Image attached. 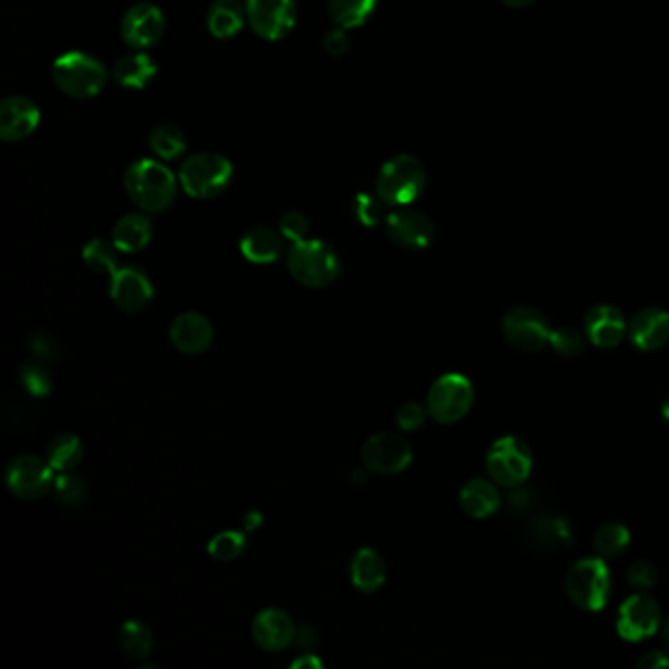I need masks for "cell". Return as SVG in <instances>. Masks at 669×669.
Segmentation results:
<instances>
[{
  "label": "cell",
  "instance_id": "1",
  "mask_svg": "<svg viewBox=\"0 0 669 669\" xmlns=\"http://www.w3.org/2000/svg\"><path fill=\"white\" fill-rule=\"evenodd\" d=\"M177 177L155 160H138L124 173V189L132 203L148 214L165 213L177 197Z\"/></svg>",
  "mask_w": 669,
  "mask_h": 669
},
{
  "label": "cell",
  "instance_id": "2",
  "mask_svg": "<svg viewBox=\"0 0 669 669\" xmlns=\"http://www.w3.org/2000/svg\"><path fill=\"white\" fill-rule=\"evenodd\" d=\"M287 272L296 283L308 289H325L342 274V262L330 243L306 238L289 248Z\"/></svg>",
  "mask_w": 669,
  "mask_h": 669
},
{
  "label": "cell",
  "instance_id": "3",
  "mask_svg": "<svg viewBox=\"0 0 669 669\" xmlns=\"http://www.w3.org/2000/svg\"><path fill=\"white\" fill-rule=\"evenodd\" d=\"M53 83L63 94L89 101L101 94L109 83V72L101 61L85 51H67L53 63Z\"/></svg>",
  "mask_w": 669,
  "mask_h": 669
},
{
  "label": "cell",
  "instance_id": "4",
  "mask_svg": "<svg viewBox=\"0 0 669 669\" xmlns=\"http://www.w3.org/2000/svg\"><path fill=\"white\" fill-rule=\"evenodd\" d=\"M233 167L220 153L204 152L189 155L179 167L182 191L197 201H213L232 185Z\"/></svg>",
  "mask_w": 669,
  "mask_h": 669
},
{
  "label": "cell",
  "instance_id": "5",
  "mask_svg": "<svg viewBox=\"0 0 669 669\" xmlns=\"http://www.w3.org/2000/svg\"><path fill=\"white\" fill-rule=\"evenodd\" d=\"M426 187V169L408 153L383 163L376 182V193L387 206H411Z\"/></svg>",
  "mask_w": 669,
  "mask_h": 669
},
{
  "label": "cell",
  "instance_id": "6",
  "mask_svg": "<svg viewBox=\"0 0 669 669\" xmlns=\"http://www.w3.org/2000/svg\"><path fill=\"white\" fill-rule=\"evenodd\" d=\"M610 588V569L603 558L579 559L566 576L569 601L588 613H598L607 607Z\"/></svg>",
  "mask_w": 669,
  "mask_h": 669
},
{
  "label": "cell",
  "instance_id": "7",
  "mask_svg": "<svg viewBox=\"0 0 669 669\" xmlns=\"http://www.w3.org/2000/svg\"><path fill=\"white\" fill-rule=\"evenodd\" d=\"M532 452L525 440L517 437L498 438L487 452L485 467L489 479L498 487L515 489L532 474Z\"/></svg>",
  "mask_w": 669,
  "mask_h": 669
},
{
  "label": "cell",
  "instance_id": "8",
  "mask_svg": "<svg viewBox=\"0 0 669 669\" xmlns=\"http://www.w3.org/2000/svg\"><path fill=\"white\" fill-rule=\"evenodd\" d=\"M474 386L462 374L438 377L426 395V408L438 425H456L474 406Z\"/></svg>",
  "mask_w": 669,
  "mask_h": 669
},
{
  "label": "cell",
  "instance_id": "9",
  "mask_svg": "<svg viewBox=\"0 0 669 669\" xmlns=\"http://www.w3.org/2000/svg\"><path fill=\"white\" fill-rule=\"evenodd\" d=\"M7 487L14 497L22 501L41 498L55 483V469L48 459L22 454L11 459L4 471Z\"/></svg>",
  "mask_w": 669,
  "mask_h": 669
},
{
  "label": "cell",
  "instance_id": "10",
  "mask_svg": "<svg viewBox=\"0 0 669 669\" xmlns=\"http://www.w3.org/2000/svg\"><path fill=\"white\" fill-rule=\"evenodd\" d=\"M362 464L377 476H399L413 464V446L393 432H377L365 440Z\"/></svg>",
  "mask_w": 669,
  "mask_h": 669
},
{
  "label": "cell",
  "instance_id": "11",
  "mask_svg": "<svg viewBox=\"0 0 669 669\" xmlns=\"http://www.w3.org/2000/svg\"><path fill=\"white\" fill-rule=\"evenodd\" d=\"M501 330L508 344L520 352L542 350L544 345L550 344V336H552V328H550L546 316L537 311L534 306L510 308L501 323Z\"/></svg>",
  "mask_w": 669,
  "mask_h": 669
},
{
  "label": "cell",
  "instance_id": "12",
  "mask_svg": "<svg viewBox=\"0 0 669 669\" xmlns=\"http://www.w3.org/2000/svg\"><path fill=\"white\" fill-rule=\"evenodd\" d=\"M661 624V608L658 601L639 591L630 595L619 608L617 632L627 642H642L658 632Z\"/></svg>",
  "mask_w": 669,
  "mask_h": 669
},
{
  "label": "cell",
  "instance_id": "13",
  "mask_svg": "<svg viewBox=\"0 0 669 669\" xmlns=\"http://www.w3.org/2000/svg\"><path fill=\"white\" fill-rule=\"evenodd\" d=\"M245 12L252 30L262 40H283L296 22L294 0H245Z\"/></svg>",
  "mask_w": 669,
  "mask_h": 669
},
{
  "label": "cell",
  "instance_id": "14",
  "mask_svg": "<svg viewBox=\"0 0 669 669\" xmlns=\"http://www.w3.org/2000/svg\"><path fill=\"white\" fill-rule=\"evenodd\" d=\"M122 40L132 50H150L165 34V16L152 2L130 7L121 22Z\"/></svg>",
  "mask_w": 669,
  "mask_h": 669
},
{
  "label": "cell",
  "instance_id": "15",
  "mask_svg": "<svg viewBox=\"0 0 669 669\" xmlns=\"http://www.w3.org/2000/svg\"><path fill=\"white\" fill-rule=\"evenodd\" d=\"M387 236L403 250H425L434 240V224L422 211L399 206L386 218Z\"/></svg>",
  "mask_w": 669,
  "mask_h": 669
},
{
  "label": "cell",
  "instance_id": "16",
  "mask_svg": "<svg viewBox=\"0 0 669 669\" xmlns=\"http://www.w3.org/2000/svg\"><path fill=\"white\" fill-rule=\"evenodd\" d=\"M112 303L116 304L124 313H142L148 304L152 303L153 285L148 274L136 267L126 265L118 267L111 275V287H109Z\"/></svg>",
  "mask_w": 669,
  "mask_h": 669
},
{
  "label": "cell",
  "instance_id": "17",
  "mask_svg": "<svg viewBox=\"0 0 669 669\" xmlns=\"http://www.w3.org/2000/svg\"><path fill=\"white\" fill-rule=\"evenodd\" d=\"M252 639L257 648L277 654L289 648L296 640V624L283 608L267 607L260 610L252 620Z\"/></svg>",
  "mask_w": 669,
  "mask_h": 669
},
{
  "label": "cell",
  "instance_id": "18",
  "mask_svg": "<svg viewBox=\"0 0 669 669\" xmlns=\"http://www.w3.org/2000/svg\"><path fill=\"white\" fill-rule=\"evenodd\" d=\"M40 124V109L36 102L12 94L0 102V138L4 142H21L36 132Z\"/></svg>",
  "mask_w": 669,
  "mask_h": 669
},
{
  "label": "cell",
  "instance_id": "19",
  "mask_svg": "<svg viewBox=\"0 0 669 669\" xmlns=\"http://www.w3.org/2000/svg\"><path fill=\"white\" fill-rule=\"evenodd\" d=\"M169 340L177 352L185 355L204 354L214 340V326L201 313H181L173 318L169 326Z\"/></svg>",
  "mask_w": 669,
  "mask_h": 669
},
{
  "label": "cell",
  "instance_id": "20",
  "mask_svg": "<svg viewBox=\"0 0 669 669\" xmlns=\"http://www.w3.org/2000/svg\"><path fill=\"white\" fill-rule=\"evenodd\" d=\"M583 330L589 342L601 350H613L620 345L629 332V325L617 306L597 304L585 315Z\"/></svg>",
  "mask_w": 669,
  "mask_h": 669
},
{
  "label": "cell",
  "instance_id": "21",
  "mask_svg": "<svg viewBox=\"0 0 669 669\" xmlns=\"http://www.w3.org/2000/svg\"><path fill=\"white\" fill-rule=\"evenodd\" d=\"M632 344L642 352H656L669 344V313L658 306H646L630 320Z\"/></svg>",
  "mask_w": 669,
  "mask_h": 669
},
{
  "label": "cell",
  "instance_id": "22",
  "mask_svg": "<svg viewBox=\"0 0 669 669\" xmlns=\"http://www.w3.org/2000/svg\"><path fill=\"white\" fill-rule=\"evenodd\" d=\"M350 579L359 593L371 595L386 585L387 564L374 547H362L350 561Z\"/></svg>",
  "mask_w": 669,
  "mask_h": 669
},
{
  "label": "cell",
  "instance_id": "23",
  "mask_svg": "<svg viewBox=\"0 0 669 669\" xmlns=\"http://www.w3.org/2000/svg\"><path fill=\"white\" fill-rule=\"evenodd\" d=\"M283 233L269 226H255L243 233L240 252L255 265L275 264L283 255Z\"/></svg>",
  "mask_w": 669,
  "mask_h": 669
},
{
  "label": "cell",
  "instance_id": "24",
  "mask_svg": "<svg viewBox=\"0 0 669 669\" xmlns=\"http://www.w3.org/2000/svg\"><path fill=\"white\" fill-rule=\"evenodd\" d=\"M497 483L489 479H471L459 491V507L467 517L483 520L493 517L501 507Z\"/></svg>",
  "mask_w": 669,
  "mask_h": 669
},
{
  "label": "cell",
  "instance_id": "25",
  "mask_svg": "<svg viewBox=\"0 0 669 669\" xmlns=\"http://www.w3.org/2000/svg\"><path fill=\"white\" fill-rule=\"evenodd\" d=\"M152 220L146 214H126L112 228V243L122 254H138L152 242Z\"/></svg>",
  "mask_w": 669,
  "mask_h": 669
},
{
  "label": "cell",
  "instance_id": "26",
  "mask_svg": "<svg viewBox=\"0 0 669 669\" xmlns=\"http://www.w3.org/2000/svg\"><path fill=\"white\" fill-rule=\"evenodd\" d=\"M155 75L157 65L152 55L140 50L124 55L112 67V79L124 89H146Z\"/></svg>",
  "mask_w": 669,
  "mask_h": 669
},
{
  "label": "cell",
  "instance_id": "27",
  "mask_svg": "<svg viewBox=\"0 0 669 669\" xmlns=\"http://www.w3.org/2000/svg\"><path fill=\"white\" fill-rule=\"evenodd\" d=\"M248 21V12L238 0H214L206 12V28L218 40H228L240 34Z\"/></svg>",
  "mask_w": 669,
  "mask_h": 669
},
{
  "label": "cell",
  "instance_id": "28",
  "mask_svg": "<svg viewBox=\"0 0 669 669\" xmlns=\"http://www.w3.org/2000/svg\"><path fill=\"white\" fill-rule=\"evenodd\" d=\"M83 456H85V446H83L81 438L70 434V432L51 438L48 450H46V459L55 469V474L75 471L81 464Z\"/></svg>",
  "mask_w": 669,
  "mask_h": 669
},
{
  "label": "cell",
  "instance_id": "29",
  "mask_svg": "<svg viewBox=\"0 0 669 669\" xmlns=\"http://www.w3.org/2000/svg\"><path fill=\"white\" fill-rule=\"evenodd\" d=\"M528 540L542 550L568 546L571 542V530L561 517H538L528 527Z\"/></svg>",
  "mask_w": 669,
  "mask_h": 669
},
{
  "label": "cell",
  "instance_id": "30",
  "mask_svg": "<svg viewBox=\"0 0 669 669\" xmlns=\"http://www.w3.org/2000/svg\"><path fill=\"white\" fill-rule=\"evenodd\" d=\"M379 0H328V14L338 28L354 30L374 16Z\"/></svg>",
  "mask_w": 669,
  "mask_h": 669
},
{
  "label": "cell",
  "instance_id": "31",
  "mask_svg": "<svg viewBox=\"0 0 669 669\" xmlns=\"http://www.w3.org/2000/svg\"><path fill=\"white\" fill-rule=\"evenodd\" d=\"M121 649L132 659H146L153 649V632L142 620H126L118 630Z\"/></svg>",
  "mask_w": 669,
  "mask_h": 669
},
{
  "label": "cell",
  "instance_id": "32",
  "mask_svg": "<svg viewBox=\"0 0 669 669\" xmlns=\"http://www.w3.org/2000/svg\"><path fill=\"white\" fill-rule=\"evenodd\" d=\"M630 544L629 528L620 522H607L593 537V547L598 558L615 559L627 552Z\"/></svg>",
  "mask_w": 669,
  "mask_h": 669
},
{
  "label": "cell",
  "instance_id": "33",
  "mask_svg": "<svg viewBox=\"0 0 669 669\" xmlns=\"http://www.w3.org/2000/svg\"><path fill=\"white\" fill-rule=\"evenodd\" d=\"M150 150H152L160 160L165 162H172L181 157L185 148H187V140H185V134L173 126V124H162V126H155L152 132H150Z\"/></svg>",
  "mask_w": 669,
  "mask_h": 669
},
{
  "label": "cell",
  "instance_id": "34",
  "mask_svg": "<svg viewBox=\"0 0 669 669\" xmlns=\"http://www.w3.org/2000/svg\"><path fill=\"white\" fill-rule=\"evenodd\" d=\"M116 254H118V250H116L114 243L102 240V238H94L83 248V262L91 269L92 274L112 275L118 269Z\"/></svg>",
  "mask_w": 669,
  "mask_h": 669
},
{
  "label": "cell",
  "instance_id": "35",
  "mask_svg": "<svg viewBox=\"0 0 669 669\" xmlns=\"http://www.w3.org/2000/svg\"><path fill=\"white\" fill-rule=\"evenodd\" d=\"M248 546V540L238 530H224L209 542V554L216 561H233L240 558Z\"/></svg>",
  "mask_w": 669,
  "mask_h": 669
},
{
  "label": "cell",
  "instance_id": "36",
  "mask_svg": "<svg viewBox=\"0 0 669 669\" xmlns=\"http://www.w3.org/2000/svg\"><path fill=\"white\" fill-rule=\"evenodd\" d=\"M53 493H55V498L60 501L61 505L79 507L89 495V489H87V483L83 481L81 477L75 476L73 471H67V474H58V477H55Z\"/></svg>",
  "mask_w": 669,
  "mask_h": 669
},
{
  "label": "cell",
  "instance_id": "37",
  "mask_svg": "<svg viewBox=\"0 0 669 669\" xmlns=\"http://www.w3.org/2000/svg\"><path fill=\"white\" fill-rule=\"evenodd\" d=\"M386 206L379 194L359 193L352 203V213L355 220L365 228H376L386 216Z\"/></svg>",
  "mask_w": 669,
  "mask_h": 669
},
{
  "label": "cell",
  "instance_id": "38",
  "mask_svg": "<svg viewBox=\"0 0 669 669\" xmlns=\"http://www.w3.org/2000/svg\"><path fill=\"white\" fill-rule=\"evenodd\" d=\"M585 340L588 336L581 335L576 328H559L552 330L550 345L561 357H578L585 350Z\"/></svg>",
  "mask_w": 669,
  "mask_h": 669
},
{
  "label": "cell",
  "instance_id": "39",
  "mask_svg": "<svg viewBox=\"0 0 669 669\" xmlns=\"http://www.w3.org/2000/svg\"><path fill=\"white\" fill-rule=\"evenodd\" d=\"M428 416L430 415H428L426 405H420L416 401H406V403L396 408V426L403 432H415V430H420L425 426Z\"/></svg>",
  "mask_w": 669,
  "mask_h": 669
},
{
  "label": "cell",
  "instance_id": "40",
  "mask_svg": "<svg viewBox=\"0 0 669 669\" xmlns=\"http://www.w3.org/2000/svg\"><path fill=\"white\" fill-rule=\"evenodd\" d=\"M311 230V223L303 213L299 211H287V213L279 218V232L283 233L285 240L289 242H301L306 240Z\"/></svg>",
  "mask_w": 669,
  "mask_h": 669
},
{
  "label": "cell",
  "instance_id": "41",
  "mask_svg": "<svg viewBox=\"0 0 669 669\" xmlns=\"http://www.w3.org/2000/svg\"><path fill=\"white\" fill-rule=\"evenodd\" d=\"M627 579L634 591H649L658 583V569L648 559H639L630 566Z\"/></svg>",
  "mask_w": 669,
  "mask_h": 669
},
{
  "label": "cell",
  "instance_id": "42",
  "mask_svg": "<svg viewBox=\"0 0 669 669\" xmlns=\"http://www.w3.org/2000/svg\"><path fill=\"white\" fill-rule=\"evenodd\" d=\"M323 48L330 58H342L350 50V36L344 28H335V30L326 31Z\"/></svg>",
  "mask_w": 669,
  "mask_h": 669
},
{
  "label": "cell",
  "instance_id": "43",
  "mask_svg": "<svg viewBox=\"0 0 669 669\" xmlns=\"http://www.w3.org/2000/svg\"><path fill=\"white\" fill-rule=\"evenodd\" d=\"M22 377H24V383L28 387V391L34 395L50 393V377L40 367H28Z\"/></svg>",
  "mask_w": 669,
  "mask_h": 669
},
{
  "label": "cell",
  "instance_id": "44",
  "mask_svg": "<svg viewBox=\"0 0 669 669\" xmlns=\"http://www.w3.org/2000/svg\"><path fill=\"white\" fill-rule=\"evenodd\" d=\"M639 669H661L669 668V658L664 652H648L639 659Z\"/></svg>",
  "mask_w": 669,
  "mask_h": 669
},
{
  "label": "cell",
  "instance_id": "45",
  "mask_svg": "<svg viewBox=\"0 0 669 669\" xmlns=\"http://www.w3.org/2000/svg\"><path fill=\"white\" fill-rule=\"evenodd\" d=\"M293 668H323V664H320V659L316 658L315 654H303L301 658L294 659Z\"/></svg>",
  "mask_w": 669,
  "mask_h": 669
},
{
  "label": "cell",
  "instance_id": "46",
  "mask_svg": "<svg viewBox=\"0 0 669 669\" xmlns=\"http://www.w3.org/2000/svg\"><path fill=\"white\" fill-rule=\"evenodd\" d=\"M367 467H355L354 471H352V481H354V485H365V481H367Z\"/></svg>",
  "mask_w": 669,
  "mask_h": 669
},
{
  "label": "cell",
  "instance_id": "47",
  "mask_svg": "<svg viewBox=\"0 0 669 669\" xmlns=\"http://www.w3.org/2000/svg\"><path fill=\"white\" fill-rule=\"evenodd\" d=\"M503 2H507L510 7H527L532 0H503Z\"/></svg>",
  "mask_w": 669,
  "mask_h": 669
},
{
  "label": "cell",
  "instance_id": "48",
  "mask_svg": "<svg viewBox=\"0 0 669 669\" xmlns=\"http://www.w3.org/2000/svg\"><path fill=\"white\" fill-rule=\"evenodd\" d=\"M664 642H666V646L669 649V615L668 619L664 620Z\"/></svg>",
  "mask_w": 669,
  "mask_h": 669
},
{
  "label": "cell",
  "instance_id": "49",
  "mask_svg": "<svg viewBox=\"0 0 669 669\" xmlns=\"http://www.w3.org/2000/svg\"><path fill=\"white\" fill-rule=\"evenodd\" d=\"M661 416L669 422V396L664 401V405H661Z\"/></svg>",
  "mask_w": 669,
  "mask_h": 669
}]
</instances>
